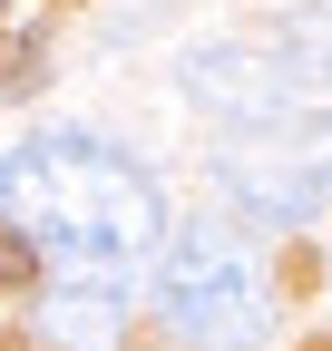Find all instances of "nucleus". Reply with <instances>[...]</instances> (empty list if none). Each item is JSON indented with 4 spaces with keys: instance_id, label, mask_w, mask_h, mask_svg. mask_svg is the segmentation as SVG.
Segmentation results:
<instances>
[{
    "instance_id": "5",
    "label": "nucleus",
    "mask_w": 332,
    "mask_h": 351,
    "mask_svg": "<svg viewBox=\"0 0 332 351\" xmlns=\"http://www.w3.org/2000/svg\"><path fill=\"white\" fill-rule=\"evenodd\" d=\"M117 322H128V293L117 283H59L39 302V341L49 351H117Z\"/></svg>"
},
{
    "instance_id": "6",
    "label": "nucleus",
    "mask_w": 332,
    "mask_h": 351,
    "mask_svg": "<svg viewBox=\"0 0 332 351\" xmlns=\"http://www.w3.org/2000/svg\"><path fill=\"white\" fill-rule=\"evenodd\" d=\"M264 49L294 69V88L313 98V88H332V0H303V10H283L264 29Z\"/></svg>"
},
{
    "instance_id": "1",
    "label": "nucleus",
    "mask_w": 332,
    "mask_h": 351,
    "mask_svg": "<svg viewBox=\"0 0 332 351\" xmlns=\"http://www.w3.org/2000/svg\"><path fill=\"white\" fill-rule=\"evenodd\" d=\"M0 225H20L39 244V274L59 283H128L166 244V195L108 137L59 127V137H29L0 156Z\"/></svg>"
},
{
    "instance_id": "4",
    "label": "nucleus",
    "mask_w": 332,
    "mask_h": 351,
    "mask_svg": "<svg viewBox=\"0 0 332 351\" xmlns=\"http://www.w3.org/2000/svg\"><path fill=\"white\" fill-rule=\"evenodd\" d=\"M186 98H195V108H215L225 127H254V117L303 108V88H294V69H283L274 49L215 39V49H195V59H186Z\"/></svg>"
},
{
    "instance_id": "8",
    "label": "nucleus",
    "mask_w": 332,
    "mask_h": 351,
    "mask_svg": "<svg viewBox=\"0 0 332 351\" xmlns=\"http://www.w3.org/2000/svg\"><path fill=\"white\" fill-rule=\"evenodd\" d=\"M39 88V39H20L10 59H0V98H29Z\"/></svg>"
},
{
    "instance_id": "2",
    "label": "nucleus",
    "mask_w": 332,
    "mask_h": 351,
    "mask_svg": "<svg viewBox=\"0 0 332 351\" xmlns=\"http://www.w3.org/2000/svg\"><path fill=\"white\" fill-rule=\"evenodd\" d=\"M156 313L176 341L195 351H264L274 341V283L254 263V234L225 225V215H195L156 244Z\"/></svg>"
},
{
    "instance_id": "3",
    "label": "nucleus",
    "mask_w": 332,
    "mask_h": 351,
    "mask_svg": "<svg viewBox=\"0 0 332 351\" xmlns=\"http://www.w3.org/2000/svg\"><path fill=\"white\" fill-rule=\"evenodd\" d=\"M215 186L254 225H313L332 205V108H283L235 127V147L215 156Z\"/></svg>"
},
{
    "instance_id": "7",
    "label": "nucleus",
    "mask_w": 332,
    "mask_h": 351,
    "mask_svg": "<svg viewBox=\"0 0 332 351\" xmlns=\"http://www.w3.org/2000/svg\"><path fill=\"white\" fill-rule=\"evenodd\" d=\"M0 283H39V244L20 225H0Z\"/></svg>"
}]
</instances>
